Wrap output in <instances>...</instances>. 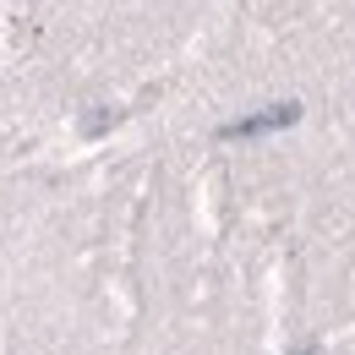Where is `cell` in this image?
<instances>
[{"mask_svg": "<svg viewBox=\"0 0 355 355\" xmlns=\"http://www.w3.org/2000/svg\"><path fill=\"white\" fill-rule=\"evenodd\" d=\"M301 121V110L295 104H273L263 115H252V121H235V126H224V137H257V132H279V126H295Z\"/></svg>", "mask_w": 355, "mask_h": 355, "instance_id": "6da1fadb", "label": "cell"}]
</instances>
